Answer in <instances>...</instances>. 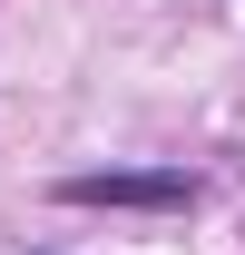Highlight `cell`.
<instances>
[{
  "mask_svg": "<svg viewBox=\"0 0 245 255\" xmlns=\"http://www.w3.org/2000/svg\"><path fill=\"white\" fill-rule=\"evenodd\" d=\"M69 206H196V177L186 167H98V177H69Z\"/></svg>",
  "mask_w": 245,
  "mask_h": 255,
  "instance_id": "obj_1",
  "label": "cell"
}]
</instances>
